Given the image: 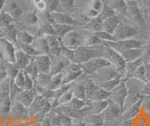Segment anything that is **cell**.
Here are the masks:
<instances>
[{
	"instance_id": "be15d7a7",
	"label": "cell",
	"mask_w": 150,
	"mask_h": 126,
	"mask_svg": "<svg viewBox=\"0 0 150 126\" xmlns=\"http://www.w3.org/2000/svg\"><path fill=\"white\" fill-rule=\"evenodd\" d=\"M102 1H104V2H105V1H106V0H102Z\"/></svg>"
},
{
	"instance_id": "e575fe53",
	"label": "cell",
	"mask_w": 150,
	"mask_h": 126,
	"mask_svg": "<svg viewBox=\"0 0 150 126\" xmlns=\"http://www.w3.org/2000/svg\"><path fill=\"white\" fill-rule=\"evenodd\" d=\"M122 81H124V76L122 75V74H118L117 76L112 78L111 80L105 82L104 84H102L100 87L102 88H104V90L111 92L114 88H115L117 86H118Z\"/></svg>"
},
{
	"instance_id": "e0dca14e",
	"label": "cell",
	"mask_w": 150,
	"mask_h": 126,
	"mask_svg": "<svg viewBox=\"0 0 150 126\" xmlns=\"http://www.w3.org/2000/svg\"><path fill=\"white\" fill-rule=\"evenodd\" d=\"M36 95H37L36 91L34 90H21L15 96H14L13 101L20 103V104H22L23 106H25L28 109L30 107L32 102L34 101Z\"/></svg>"
},
{
	"instance_id": "94428289",
	"label": "cell",
	"mask_w": 150,
	"mask_h": 126,
	"mask_svg": "<svg viewBox=\"0 0 150 126\" xmlns=\"http://www.w3.org/2000/svg\"><path fill=\"white\" fill-rule=\"evenodd\" d=\"M1 44H0V58H1Z\"/></svg>"
},
{
	"instance_id": "30bf717a",
	"label": "cell",
	"mask_w": 150,
	"mask_h": 126,
	"mask_svg": "<svg viewBox=\"0 0 150 126\" xmlns=\"http://www.w3.org/2000/svg\"><path fill=\"white\" fill-rule=\"evenodd\" d=\"M2 11L8 13L16 22L20 21L23 13L26 11H23L21 3L18 0H7Z\"/></svg>"
},
{
	"instance_id": "91938a15",
	"label": "cell",
	"mask_w": 150,
	"mask_h": 126,
	"mask_svg": "<svg viewBox=\"0 0 150 126\" xmlns=\"http://www.w3.org/2000/svg\"><path fill=\"white\" fill-rule=\"evenodd\" d=\"M144 61H145V62H147L148 64H150V55L148 56V57H147L146 58L144 59Z\"/></svg>"
},
{
	"instance_id": "f5cc1de1",
	"label": "cell",
	"mask_w": 150,
	"mask_h": 126,
	"mask_svg": "<svg viewBox=\"0 0 150 126\" xmlns=\"http://www.w3.org/2000/svg\"><path fill=\"white\" fill-rule=\"evenodd\" d=\"M143 96H150V81L145 82L144 84L143 90H142Z\"/></svg>"
},
{
	"instance_id": "d590c367",
	"label": "cell",
	"mask_w": 150,
	"mask_h": 126,
	"mask_svg": "<svg viewBox=\"0 0 150 126\" xmlns=\"http://www.w3.org/2000/svg\"><path fill=\"white\" fill-rule=\"evenodd\" d=\"M16 21L8 14V13L5 12L3 11H0V30H2L4 28H6L7 26H11L13 23H15Z\"/></svg>"
},
{
	"instance_id": "6125c7cd",
	"label": "cell",
	"mask_w": 150,
	"mask_h": 126,
	"mask_svg": "<svg viewBox=\"0 0 150 126\" xmlns=\"http://www.w3.org/2000/svg\"><path fill=\"white\" fill-rule=\"evenodd\" d=\"M82 1H87V2H89V0H82Z\"/></svg>"
},
{
	"instance_id": "816d5d0a",
	"label": "cell",
	"mask_w": 150,
	"mask_h": 126,
	"mask_svg": "<svg viewBox=\"0 0 150 126\" xmlns=\"http://www.w3.org/2000/svg\"><path fill=\"white\" fill-rule=\"evenodd\" d=\"M35 8L38 11H40V13L47 11V3L46 0H41L39 3H37L35 5Z\"/></svg>"
},
{
	"instance_id": "db71d44e",
	"label": "cell",
	"mask_w": 150,
	"mask_h": 126,
	"mask_svg": "<svg viewBox=\"0 0 150 126\" xmlns=\"http://www.w3.org/2000/svg\"><path fill=\"white\" fill-rule=\"evenodd\" d=\"M144 67H145V77H146V82L150 81V64L144 61Z\"/></svg>"
},
{
	"instance_id": "7a4b0ae2",
	"label": "cell",
	"mask_w": 150,
	"mask_h": 126,
	"mask_svg": "<svg viewBox=\"0 0 150 126\" xmlns=\"http://www.w3.org/2000/svg\"><path fill=\"white\" fill-rule=\"evenodd\" d=\"M104 46H97V47H90V46L83 45L78 49L74 50L72 62L78 64H83L91 58L103 57L104 58Z\"/></svg>"
},
{
	"instance_id": "603a6c76",
	"label": "cell",
	"mask_w": 150,
	"mask_h": 126,
	"mask_svg": "<svg viewBox=\"0 0 150 126\" xmlns=\"http://www.w3.org/2000/svg\"><path fill=\"white\" fill-rule=\"evenodd\" d=\"M86 78H87V76H86ZM86 79H83L82 80L81 78H78L76 81L71 84V90L73 92L74 97L79 98V99H82V100H86V86H84V81H86Z\"/></svg>"
},
{
	"instance_id": "c3c4849f",
	"label": "cell",
	"mask_w": 150,
	"mask_h": 126,
	"mask_svg": "<svg viewBox=\"0 0 150 126\" xmlns=\"http://www.w3.org/2000/svg\"><path fill=\"white\" fill-rule=\"evenodd\" d=\"M35 85H36L35 79H33L31 76H29L28 74L25 73V86H23V90H34Z\"/></svg>"
},
{
	"instance_id": "2e32d148",
	"label": "cell",
	"mask_w": 150,
	"mask_h": 126,
	"mask_svg": "<svg viewBox=\"0 0 150 126\" xmlns=\"http://www.w3.org/2000/svg\"><path fill=\"white\" fill-rule=\"evenodd\" d=\"M51 17H52V21L54 23H56V24L71 26L74 27L81 26L70 13L63 12V11H55V12L51 13Z\"/></svg>"
},
{
	"instance_id": "836d02e7",
	"label": "cell",
	"mask_w": 150,
	"mask_h": 126,
	"mask_svg": "<svg viewBox=\"0 0 150 126\" xmlns=\"http://www.w3.org/2000/svg\"><path fill=\"white\" fill-rule=\"evenodd\" d=\"M83 120L86 122V126H102L105 122L101 114L88 116L86 118H84Z\"/></svg>"
},
{
	"instance_id": "44dd1931",
	"label": "cell",
	"mask_w": 150,
	"mask_h": 126,
	"mask_svg": "<svg viewBox=\"0 0 150 126\" xmlns=\"http://www.w3.org/2000/svg\"><path fill=\"white\" fill-rule=\"evenodd\" d=\"M120 55L122 56V58H124V60L127 62H130L136 60L140 58H143L144 55V46L141 48H134V49H128V50H123L121 51Z\"/></svg>"
},
{
	"instance_id": "f907efd6",
	"label": "cell",
	"mask_w": 150,
	"mask_h": 126,
	"mask_svg": "<svg viewBox=\"0 0 150 126\" xmlns=\"http://www.w3.org/2000/svg\"><path fill=\"white\" fill-rule=\"evenodd\" d=\"M142 108L150 115V96H143Z\"/></svg>"
},
{
	"instance_id": "7dc6e473",
	"label": "cell",
	"mask_w": 150,
	"mask_h": 126,
	"mask_svg": "<svg viewBox=\"0 0 150 126\" xmlns=\"http://www.w3.org/2000/svg\"><path fill=\"white\" fill-rule=\"evenodd\" d=\"M18 73H19V70L15 66H14V64L8 63V66H7V76L8 78H11V80H13V78L17 75Z\"/></svg>"
},
{
	"instance_id": "6f0895ef",
	"label": "cell",
	"mask_w": 150,
	"mask_h": 126,
	"mask_svg": "<svg viewBox=\"0 0 150 126\" xmlns=\"http://www.w3.org/2000/svg\"><path fill=\"white\" fill-rule=\"evenodd\" d=\"M143 7L146 11H150V0H143Z\"/></svg>"
},
{
	"instance_id": "60d3db41",
	"label": "cell",
	"mask_w": 150,
	"mask_h": 126,
	"mask_svg": "<svg viewBox=\"0 0 150 126\" xmlns=\"http://www.w3.org/2000/svg\"><path fill=\"white\" fill-rule=\"evenodd\" d=\"M87 103L88 101L86 100H82V99H79V98L73 97L72 100L68 104V105L75 110H81L87 105Z\"/></svg>"
},
{
	"instance_id": "ee69618b",
	"label": "cell",
	"mask_w": 150,
	"mask_h": 126,
	"mask_svg": "<svg viewBox=\"0 0 150 126\" xmlns=\"http://www.w3.org/2000/svg\"><path fill=\"white\" fill-rule=\"evenodd\" d=\"M87 6L98 13H101L103 8H104V1H102V0H89Z\"/></svg>"
},
{
	"instance_id": "ffe728a7",
	"label": "cell",
	"mask_w": 150,
	"mask_h": 126,
	"mask_svg": "<svg viewBox=\"0 0 150 126\" xmlns=\"http://www.w3.org/2000/svg\"><path fill=\"white\" fill-rule=\"evenodd\" d=\"M32 58L30 56L25 54L21 49L17 48L15 53V60H14V66H15L19 71H23L29 62L31 61Z\"/></svg>"
},
{
	"instance_id": "1f68e13d",
	"label": "cell",
	"mask_w": 150,
	"mask_h": 126,
	"mask_svg": "<svg viewBox=\"0 0 150 126\" xmlns=\"http://www.w3.org/2000/svg\"><path fill=\"white\" fill-rule=\"evenodd\" d=\"M26 115H28V109L26 107L23 106L22 104H20V103H18L16 101H12L9 116L19 118V117H23Z\"/></svg>"
},
{
	"instance_id": "7402d4cb",
	"label": "cell",
	"mask_w": 150,
	"mask_h": 126,
	"mask_svg": "<svg viewBox=\"0 0 150 126\" xmlns=\"http://www.w3.org/2000/svg\"><path fill=\"white\" fill-rule=\"evenodd\" d=\"M49 45V51L51 56H59L62 52V43L61 40L55 35H49L45 36Z\"/></svg>"
},
{
	"instance_id": "cb8c5ba5",
	"label": "cell",
	"mask_w": 150,
	"mask_h": 126,
	"mask_svg": "<svg viewBox=\"0 0 150 126\" xmlns=\"http://www.w3.org/2000/svg\"><path fill=\"white\" fill-rule=\"evenodd\" d=\"M142 102H143V98L140 99L138 102H136L135 104L132 105L130 107H129L127 110H125L123 113H122L120 120H131L132 119H134L136 115L140 112L141 108H142Z\"/></svg>"
},
{
	"instance_id": "d4e9b609",
	"label": "cell",
	"mask_w": 150,
	"mask_h": 126,
	"mask_svg": "<svg viewBox=\"0 0 150 126\" xmlns=\"http://www.w3.org/2000/svg\"><path fill=\"white\" fill-rule=\"evenodd\" d=\"M120 20L121 18L118 14H115L110 18H107V19L102 21V29L112 35L114 32L115 31L117 26L119 25Z\"/></svg>"
},
{
	"instance_id": "9a60e30c",
	"label": "cell",
	"mask_w": 150,
	"mask_h": 126,
	"mask_svg": "<svg viewBox=\"0 0 150 126\" xmlns=\"http://www.w3.org/2000/svg\"><path fill=\"white\" fill-rule=\"evenodd\" d=\"M18 23L22 26L23 28L28 29V27H36L38 30V26L40 24V16L35 10H29L23 13Z\"/></svg>"
},
{
	"instance_id": "f546056e",
	"label": "cell",
	"mask_w": 150,
	"mask_h": 126,
	"mask_svg": "<svg viewBox=\"0 0 150 126\" xmlns=\"http://www.w3.org/2000/svg\"><path fill=\"white\" fill-rule=\"evenodd\" d=\"M53 22L49 21H41L40 20V24L38 26V30L36 36H49V35H55L53 25Z\"/></svg>"
},
{
	"instance_id": "4316f807",
	"label": "cell",
	"mask_w": 150,
	"mask_h": 126,
	"mask_svg": "<svg viewBox=\"0 0 150 126\" xmlns=\"http://www.w3.org/2000/svg\"><path fill=\"white\" fill-rule=\"evenodd\" d=\"M144 62V58H140L136 60H133V61L130 62H127L126 63V69H125V73H124V79L128 78H131L133 77V74L135 73V71L137 70L141 65Z\"/></svg>"
},
{
	"instance_id": "f1b7e54d",
	"label": "cell",
	"mask_w": 150,
	"mask_h": 126,
	"mask_svg": "<svg viewBox=\"0 0 150 126\" xmlns=\"http://www.w3.org/2000/svg\"><path fill=\"white\" fill-rule=\"evenodd\" d=\"M79 28L91 32V33H95V32L102 30V20L100 19V16L94 18V19H90L88 23H86L83 26H80Z\"/></svg>"
},
{
	"instance_id": "74e56055",
	"label": "cell",
	"mask_w": 150,
	"mask_h": 126,
	"mask_svg": "<svg viewBox=\"0 0 150 126\" xmlns=\"http://www.w3.org/2000/svg\"><path fill=\"white\" fill-rule=\"evenodd\" d=\"M23 72L26 74H28L29 76H31L33 79H35V81H36L37 77L39 76V74H40V72L37 68V65L34 61V59H33V58L31 59V61L29 62V64L26 66V68L23 70Z\"/></svg>"
},
{
	"instance_id": "277c9868",
	"label": "cell",
	"mask_w": 150,
	"mask_h": 126,
	"mask_svg": "<svg viewBox=\"0 0 150 126\" xmlns=\"http://www.w3.org/2000/svg\"><path fill=\"white\" fill-rule=\"evenodd\" d=\"M104 58L109 61L111 66L115 69L117 73L122 74L124 76L125 69H126V61L122 58L120 53L117 52L116 50L112 48L111 46L105 44L104 46ZM125 80V79H124Z\"/></svg>"
},
{
	"instance_id": "9f6ffc18",
	"label": "cell",
	"mask_w": 150,
	"mask_h": 126,
	"mask_svg": "<svg viewBox=\"0 0 150 126\" xmlns=\"http://www.w3.org/2000/svg\"><path fill=\"white\" fill-rule=\"evenodd\" d=\"M70 126H86V122L82 120H74L73 123L70 125Z\"/></svg>"
},
{
	"instance_id": "681fc988",
	"label": "cell",
	"mask_w": 150,
	"mask_h": 126,
	"mask_svg": "<svg viewBox=\"0 0 150 126\" xmlns=\"http://www.w3.org/2000/svg\"><path fill=\"white\" fill-rule=\"evenodd\" d=\"M73 121L74 120H72L71 118L60 113V126H70L73 123Z\"/></svg>"
},
{
	"instance_id": "11a10c76",
	"label": "cell",
	"mask_w": 150,
	"mask_h": 126,
	"mask_svg": "<svg viewBox=\"0 0 150 126\" xmlns=\"http://www.w3.org/2000/svg\"><path fill=\"white\" fill-rule=\"evenodd\" d=\"M120 122H121V120H117L114 121H106L102 126H120Z\"/></svg>"
},
{
	"instance_id": "8fae6325",
	"label": "cell",
	"mask_w": 150,
	"mask_h": 126,
	"mask_svg": "<svg viewBox=\"0 0 150 126\" xmlns=\"http://www.w3.org/2000/svg\"><path fill=\"white\" fill-rule=\"evenodd\" d=\"M126 4H127L126 13L129 15L130 20H132L135 23H138V24L144 23L142 9H141L137 0H126Z\"/></svg>"
},
{
	"instance_id": "3957f363",
	"label": "cell",
	"mask_w": 150,
	"mask_h": 126,
	"mask_svg": "<svg viewBox=\"0 0 150 126\" xmlns=\"http://www.w3.org/2000/svg\"><path fill=\"white\" fill-rule=\"evenodd\" d=\"M86 33V31L83 29L74 28L61 39V43L65 48L74 51L83 45Z\"/></svg>"
},
{
	"instance_id": "bcb514c9",
	"label": "cell",
	"mask_w": 150,
	"mask_h": 126,
	"mask_svg": "<svg viewBox=\"0 0 150 126\" xmlns=\"http://www.w3.org/2000/svg\"><path fill=\"white\" fill-rule=\"evenodd\" d=\"M115 14H116L115 11L112 10V9L110 6L106 5V4L104 3V8H103V10H102V11L100 13V19L103 21V20L107 19V18H110V17L114 16Z\"/></svg>"
},
{
	"instance_id": "8992f818",
	"label": "cell",
	"mask_w": 150,
	"mask_h": 126,
	"mask_svg": "<svg viewBox=\"0 0 150 126\" xmlns=\"http://www.w3.org/2000/svg\"><path fill=\"white\" fill-rule=\"evenodd\" d=\"M118 74L119 73H117L115 69H114L112 66H108V67L100 69L98 71L90 74L89 77H90L96 84H98V86H101L102 84L111 80L112 78L117 76Z\"/></svg>"
},
{
	"instance_id": "ba28073f",
	"label": "cell",
	"mask_w": 150,
	"mask_h": 126,
	"mask_svg": "<svg viewBox=\"0 0 150 126\" xmlns=\"http://www.w3.org/2000/svg\"><path fill=\"white\" fill-rule=\"evenodd\" d=\"M108 66H111V65H110L109 61L103 57L91 58L90 60H88V61L82 64L83 73L88 74V75H90V74L98 71L100 69L108 67Z\"/></svg>"
},
{
	"instance_id": "f35d334b",
	"label": "cell",
	"mask_w": 150,
	"mask_h": 126,
	"mask_svg": "<svg viewBox=\"0 0 150 126\" xmlns=\"http://www.w3.org/2000/svg\"><path fill=\"white\" fill-rule=\"evenodd\" d=\"M75 9V0H60V11L71 13Z\"/></svg>"
},
{
	"instance_id": "6da1fadb",
	"label": "cell",
	"mask_w": 150,
	"mask_h": 126,
	"mask_svg": "<svg viewBox=\"0 0 150 126\" xmlns=\"http://www.w3.org/2000/svg\"><path fill=\"white\" fill-rule=\"evenodd\" d=\"M125 84L127 86V90H128V95H127L125 104L123 106V112L130 107L132 105H134L136 102H138L140 99H142V90L144 87V82L135 79L133 77L126 79Z\"/></svg>"
},
{
	"instance_id": "7c38bea8",
	"label": "cell",
	"mask_w": 150,
	"mask_h": 126,
	"mask_svg": "<svg viewBox=\"0 0 150 126\" xmlns=\"http://www.w3.org/2000/svg\"><path fill=\"white\" fill-rule=\"evenodd\" d=\"M122 113H123V109L109 99L108 105L105 110L101 113V115L103 117V120L106 122V121H114L120 120Z\"/></svg>"
},
{
	"instance_id": "ac0fdd59",
	"label": "cell",
	"mask_w": 150,
	"mask_h": 126,
	"mask_svg": "<svg viewBox=\"0 0 150 126\" xmlns=\"http://www.w3.org/2000/svg\"><path fill=\"white\" fill-rule=\"evenodd\" d=\"M37 68L41 74H50L51 71V57L50 55H38L33 57Z\"/></svg>"
},
{
	"instance_id": "52a82bcc",
	"label": "cell",
	"mask_w": 150,
	"mask_h": 126,
	"mask_svg": "<svg viewBox=\"0 0 150 126\" xmlns=\"http://www.w3.org/2000/svg\"><path fill=\"white\" fill-rule=\"evenodd\" d=\"M106 44L111 46L112 48L116 50L117 52H121V51L128 50V49L141 48V47H144V46L145 45V43L142 40H138L136 38L118 41H112V43H108Z\"/></svg>"
},
{
	"instance_id": "4dcf8cb0",
	"label": "cell",
	"mask_w": 150,
	"mask_h": 126,
	"mask_svg": "<svg viewBox=\"0 0 150 126\" xmlns=\"http://www.w3.org/2000/svg\"><path fill=\"white\" fill-rule=\"evenodd\" d=\"M106 5L110 6L115 11L116 14H124L127 12L126 0H106Z\"/></svg>"
},
{
	"instance_id": "680465c9",
	"label": "cell",
	"mask_w": 150,
	"mask_h": 126,
	"mask_svg": "<svg viewBox=\"0 0 150 126\" xmlns=\"http://www.w3.org/2000/svg\"><path fill=\"white\" fill-rule=\"evenodd\" d=\"M31 1H32V3H33V5L35 6L37 3H39L40 1H41V0H31Z\"/></svg>"
},
{
	"instance_id": "d6a6232c",
	"label": "cell",
	"mask_w": 150,
	"mask_h": 126,
	"mask_svg": "<svg viewBox=\"0 0 150 126\" xmlns=\"http://www.w3.org/2000/svg\"><path fill=\"white\" fill-rule=\"evenodd\" d=\"M54 30V34L55 36H57L58 38L61 40L64 36H66L69 31H71L74 29L75 27L71 26H66V25H60V24H56V23H52Z\"/></svg>"
},
{
	"instance_id": "ab89813d",
	"label": "cell",
	"mask_w": 150,
	"mask_h": 126,
	"mask_svg": "<svg viewBox=\"0 0 150 126\" xmlns=\"http://www.w3.org/2000/svg\"><path fill=\"white\" fill-rule=\"evenodd\" d=\"M111 98V92L100 87L92 101H108Z\"/></svg>"
},
{
	"instance_id": "7bdbcfd3",
	"label": "cell",
	"mask_w": 150,
	"mask_h": 126,
	"mask_svg": "<svg viewBox=\"0 0 150 126\" xmlns=\"http://www.w3.org/2000/svg\"><path fill=\"white\" fill-rule=\"evenodd\" d=\"M94 34H95L98 38H100L105 44L108 43H112V41H115L114 36H112V34H110V33H108V32L104 31L103 29L100 30V31L95 32Z\"/></svg>"
},
{
	"instance_id": "9c48e42d",
	"label": "cell",
	"mask_w": 150,
	"mask_h": 126,
	"mask_svg": "<svg viewBox=\"0 0 150 126\" xmlns=\"http://www.w3.org/2000/svg\"><path fill=\"white\" fill-rule=\"evenodd\" d=\"M1 44V57L4 60L8 63H14L15 60V53L17 50V46L15 43H11L4 38L0 39Z\"/></svg>"
},
{
	"instance_id": "5bb4252c",
	"label": "cell",
	"mask_w": 150,
	"mask_h": 126,
	"mask_svg": "<svg viewBox=\"0 0 150 126\" xmlns=\"http://www.w3.org/2000/svg\"><path fill=\"white\" fill-rule=\"evenodd\" d=\"M50 57H51V71H50L51 75L62 73L65 71V69L67 68L69 63L70 62L67 58H65L62 55L59 56L50 55Z\"/></svg>"
},
{
	"instance_id": "484cf974",
	"label": "cell",
	"mask_w": 150,
	"mask_h": 126,
	"mask_svg": "<svg viewBox=\"0 0 150 126\" xmlns=\"http://www.w3.org/2000/svg\"><path fill=\"white\" fill-rule=\"evenodd\" d=\"M36 36L25 28H21L17 33L16 46L18 44H31L35 40Z\"/></svg>"
},
{
	"instance_id": "f6af8a7d",
	"label": "cell",
	"mask_w": 150,
	"mask_h": 126,
	"mask_svg": "<svg viewBox=\"0 0 150 126\" xmlns=\"http://www.w3.org/2000/svg\"><path fill=\"white\" fill-rule=\"evenodd\" d=\"M133 78L138 79V80L142 81L144 83L146 82V77H145V67H144V62L141 65V66L136 70L134 74H133Z\"/></svg>"
},
{
	"instance_id": "4fadbf2b",
	"label": "cell",
	"mask_w": 150,
	"mask_h": 126,
	"mask_svg": "<svg viewBox=\"0 0 150 126\" xmlns=\"http://www.w3.org/2000/svg\"><path fill=\"white\" fill-rule=\"evenodd\" d=\"M127 95H128L127 86L125 84V81H122L118 86L111 91L110 100L114 102L115 104H116L117 105H119L121 108L123 109Z\"/></svg>"
},
{
	"instance_id": "83f0119b",
	"label": "cell",
	"mask_w": 150,
	"mask_h": 126,
	"mask_svg": "<svg viewBox=\"0 0 150 126\" xmlns=\"http://www.w3.org/2000/svg\"><path fill=\"white\" fill-rule=\"evenodd\" d=\"M46 102H47V99H46V98H44L43 96L36 95L34 101L32 102L30 107L28 108V116H29V117L35 116L38 112H39L42 108V106L45 105Z\"/></svg>"
},
{
	"instance_id": "5b68a950",
	"label": "cell",
	"mask_w": 150,
	"mask_h": 126,
	"mask_svg": "<svg viewBox=\"0 0 150 126\" xmlns=\"http://www.w3.org/2000/svg\"><path fill=\"white\" fill-rule=\"evenodd\" d=\"M138 33H139L138 28L135 27L132 24L120 20L119 25L117 26L112 36H114L115 41H118L135 38L138 35Z\"/></svg>"
},
{
	"instance_id": "8d00e7d4",
	"label": "cell",
	"mask_w": 150,
	"mask_h": 126,
	"mask_svg": "<svg viewBox=\"0 0 150 126\" xmlns=\"http://www.w3.org/2000/svg\"><path fill=\"white\" fill-rule=\"evenodd\" d=\"M62 85V73L54 74V75H51L50 82L47 90H55Z\"/></svg>"
},
{
	"instance_id": "d6986e66",
	"label": "cell",
	"mask_w": 150,
	"mask_h": 126,
	"mask_svg": "<svg viewBox=\"0 0 150 126\" xmlns=\"http://www.w3.org/2000/svg\"><path fill=\"white\" fill-rule=\"evenodd\" d=\"M32 47L39 55H49V45L45 36H36L35 40L31 43Z\"/></svg>"
},
{
	"instance_id": "b9f144b4",
	"label": "cell",
	"mask_w": 150,
	"mask_h": 126,
	"mask_svg": "<svg viewBox=\"0 0 150 126\" xmlns=\"http://www.w3.org/2000/svg\"><path fill=\"white\" fill-rule=\"evenodd\" d=\"M25 73L23 71H19L17 75L13 78L12 83L15 85L17 88L23 90V86H25Z\"/></svg>"
}]
</instances>
